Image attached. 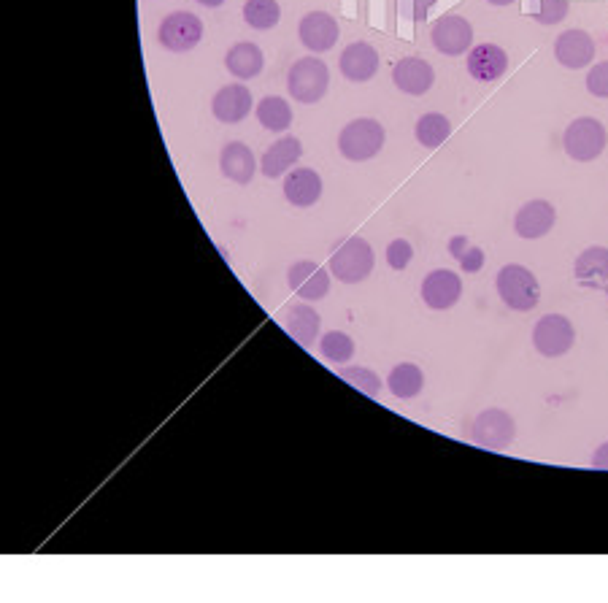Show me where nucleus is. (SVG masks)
I'll return each instance as SVG.
<instances>
[{"instance_id": "1", "label": "nucleus", "mask_w": 608, "mask_h": 603, "mask_svg": "<svg viewBox=\"0 0 608 603\" xmlns=\"http://www.w3.org/2000/svg\"><path fill=\"white\" fill-rule=\"evenodd\" d=\"M384 138H387V133H384L382 122H376V119L371 117H360L352 119V122L341 130L338 149H341V155H344L346 160L365 163V160H371V157L382 152Z\"/></svg>"}, {"instance_id": "2", "label": "nucleus", "mask_w": 608, "mask_h": 603, "mask_svg": "<svg viewBox=\"0 0 608 603\" xmlns=\"http://www.w3.org/2000/svg\"><path fill=\"white\" fill-rule=\"evenodd\" d=\"M373 265H376V257H373L371 244L357 236L341 241L330 255V271H333L338 282L344 284H357L368 279Z\"/></svg>"}, {"instance_id": "3", "label": "nucleus", "mask_w": 608, "mask_h": 603, "mask_svg": "<svg viewBox=\"0 0 608 603\" xmlns=\"http://www.w3.org/2000/svg\"><path fill=\"white\" fill-rule=\"evenodd\" d=\"M498 293L503 303L514 311H533L541 301V284L536 274L527 271L525 265H503L498 271Z\"/></svg>"}, {"instance_id": "4", "label": "nucleus", "mask_w": 608, "mask_h": 603, "mask_svg": "<svg viewBox=\"0 0 608 603\" xmlns=\"http://www.w3.org/2000/svg\"><path fill=\"white\" fill-rule=\"evenodd\" d=\"M608 144V133L603 128V122L595 117H579L573 119L571 125L565 128L563 147L568 157L579 160V163H592L603 155V149Z\"/></svg>"}, {"instance_id": "5", "label": "nucleus", "mask_w": 608, "mask_h": 603, "mask_svg": "<svg viewBox=\"0 0 608 603\" xmlns=\"http://www.w3.org/2000/svg\"><path fill=\"white\" fill-rule=\"evenodd\" d=\"M330 71L319 57H303L287 74V90L298 103H317L327 95Z\"/></svg>"}, {"instance_id": "6", "label": "nucleus", "mask_w": 608, "mask_h": 603, "mask_svg": "<svg viewBox=\"0 0 608 603\" xmlns=\"http://www.w3.org/2000/svg\"><path fill=\"white\" fill-rule=\"evenodd\" d=\"M157 38L168 52H190L203 38V22L190 11H173L160 22Z\"/></svg>"}, {"instance_id": "7", "label": "nucleus", "mask_w": 608, "mask_h": 603, "mask_svg": "<svg viewBox=\"0 0 608 603\" xmlns=\"http://www.w3.org/2000/svg\"><path fill=\"white\" fill-rule=\"evenodd\" d=\"M514 433H517V425L511 420L509 412L503 409H487L481 412L476 420H473L471 436L473 441L484 449H492V452H503V449L511 447L514 441Z\"/></svg>"}, {"instance_id": "8", "label": "nucleus", "mask_w": 608, "mask_h": 603, "mask_svg": "<svg viewBox=\"0 0 608 603\" xmlns=\"http://www.w3.org/2000/svg\"><path fill=\"white\" fill-rule=\"evenodd\" d=\"M573 341H576V330L563 314H546L536 322L533 347L544 357H563L565 352H571Z\"/></svg>"}, {"instance_id": "9", "label": "nucleus", "mask_w": 608, "mask_h": 603, "mask_svg": "<svg viewBox=\"0 0 608 603\" xmlns=\"http://www.w3.org/2000/svg\"><path fill=\"white\" fill-rule=\"evenodd\" d=\"M430 41H433V46H436L441 55H465V52H471L473 44L471 22L460 17V14H444V17H438L436 22H433Z\"/></svg>"}, {"instance_id": "10", "label": "nucleus", "mask_w": 608, "mask_h": 603, "mask_svg": "<svg viewBox=\"0 0 608 603\" xmlns=\"http://www.w3.org/2000/svg\"><path fill=\"white\" fill-rule=\"evenodd\" d=\"M287 284L292 287V293L306 303L322 301V298H327V293H330V276H327L325 268L314 263V260H298L295 265H290Z\"/></svg>"}, {"instance_id": "11", "label": "nucleus", "mask_w": 608, "mask_h": 603, "mask_svg": "<svg viewBox=\"0 0 608 603\" xmlns=\"http://www.w3.org/2000/svg\"><path fill=\"white\" fill-rule=\"evenodd\" d=\"M463 295V282L460 276L449 271V268H438V271H430L422 282V301L430 306V309H452L454 303L460 301Z\"/></svg>"}, {"instance_id": "12", "label": "nucleus", "mask_w": 608, "mask_h": 603, "mask_svg": "<svg viewBox=\"0 0 608 603\" xmlns=\"http://www.w3.org/2000/svg\"><path fill=\"white\" fill-rule=\"evenodd\" d=\"M554 57H557V63L571 71L587 68L595 60V41L584 30H565L554 41Z\"/></svg>"}, {"instance_id": "13", "label": "nucleus", "mask_w": 608, "mask_h": 603, "mask_svg": "<svg viewBox=\"0 0 608 603\" xmlns=\"http://www.w3.org/2000/svg\"><path fill=\"white\" fill-rule=\"evenodd\" d=\"M255 109V101H252V92L244 84H227V87H219V92L211 101V111L219 122L225 125H236V122H244L249 117V111Z\"/></svg>"}, {"instance_id": "14", "label": "nucleus", "mask_w": 608, "mask_h": 603, "mask_svg": "<svg viewBox=\"0 0 608 603\" xmlns=\"http://www.w3.org/2000/svg\"><path fill=\"white\" fill-rule=\"evenodd\" d=\"M298 36L311 52H330L338 41V22L327 11H311L300 19Z\"/></svg>"}, {"instance_id": "15", "label": "nucleus", "mask_w": 608, "mask_h": 603, "mask_svg": "<svg viewBox=\"0 0 608 603\" xmlns=\"http://www.w3.org/2000/svg\"><path fill=\"white\" fill-rule=\"evenodd\" d=\"M509 71V55L498 44L471 46L468 52V74L476 82H498Z\"/></svg>"}, {"instance_id": "16", "label": "nucleus", "mask_w": 608, "mask_h": 603, "mask_svg": "<svg viewBox=\"0 0 608 603\" xmlns=\"http://www.w3.org/2000/svg\"><path fill=\"white\" fill-rule=\"evenodd\" d=\"M379 52H376V46L365 44V41H357V44H349L341 52V60H338V65H341V74H344V79H349V82H368V79H373L376 76V71H379Z\"/></svg>"}, {"instance_id": "17", "label": "nucleus", "mask_w": 608, "mask_h": 603, "mask_svg": "<svg viewBox=\"0 0 608 603\" xmlns=\"http://www.w3.org/2000/svg\"><path fill=\"white\" fill-rule=\"evenodd\" d=\"M554 220H557V211H554L552 203L530 201L517 211V217H514V230H517L519 238L536 241V238H544L546 233L554 228Z\"/></svg>"}, {"instance_id": "18", "label": "nucleus", "mask_w": 608, "mask_h": 603, "mask_svg": "<svg viewBox=\"0 0 608 603\" xmlns=\"http://www.w3.org/2000/svg\"><path fill=\"white\" fill-rule=\"evenodd\" d=\"M392 82L398 84V90H403L406 95H425L436 82V71L422 57H403L392 68Z\"/></svg>"}, {"instance_id": "19", "label": "nucleus", "mask_w": 608, "mask_h": 603, "mask_svg": "<svg viewBox=\"0 0 608 603\" xmlns=\"http://www.w3.org/2000/svg\"><path fill=\"white\" fill-rule=\"evenodd\" d=\"M284 198L298 206V209H309L322 198V179L314 168H295L284 176Z\"/></svg>"}, {"instance_id": "20", "label": "nucleus", "mask_w": 608, "mask_h": 603, "mask_svg": "<svg viewBox=\"0 0 608 603\" xmlns=\"http://www.w3.org/2000/svg\"><path fill=\"white\" fill-rule=\"evenodd\" d=\"M219 168L222 174L236 184H249L257 174V160L252 155V149L241 144V141H230L222 155H219Z\"/></svg>"}, {"instance_id": "21", "label": "nucleus", "mask_w": 608, "mask_h": 603, "mask_svg": "<svg viewBox=\"0 0 608 603\" xmlns=\"http://www.w3.org/2000/svg\"><path fill=\"white\" fill-rule=\"evenodd\" d=\"M300 155H303V144H300L295 136H284L279 141H273L268 152L260 160V168H263V176L268 179H279L290 171L292 165L298 163Z\"/></svg>"}, {"instance_id": "22", "label": "nucleus", "mask_w": 608, "mask_h": 603, "mask_svg": "<svg viewBox=\"0 0 608 603\" xmlns=\"http://www.w3.org/2000/svg\"><path fill=\"white\" fill-rule=\"evenodd\" d=\"M225 65L230 74L246 82V79H255V76L263 74L265 55L263 49L252 41H241V44H233L227 49Z\"/></svg>"}, {"instance_id": "23", "label": "nucleus", "mask_w": 608, "mask_h": 603, "mask_svg": "<svg viewBox=\"0 0 608 603\" xmlns=\"http://www.w3.org/2000/svg\"><path fill=\"white\" fill-rule=\"evenodd\" d=\"M284 325H287V333L298 341L300 347H311L317 341L322 320H319V314L311 309L309 303H295L284 314Z\"/></svg>"}, {"instance_id": "24", "label": "nucleus", "mask_w": 608, "mask_h": 603, "mask_svg": "<svg viewBox=\"0 0 608 603\" xmlns=\"http://www.w3.org/2000/svg\"><path fill=\"white\" fill-rule=\"evenodd\" d=\"M573 274L584 287H603L608 282V249L590 247L576 257Z\"/></svg>"}, {"instance_id": "25", "label": "nucleus", "mask_w": 608, "mask_h": 603, "mask_svg": "<svg viewBox=\"0 0 608 603\" xmlns=\"http://www.w3.org/2000/svg\"><path fill=\"white\" fill-rule=\"evenodd\" d=\"M387 384H390V390L395 398L409 401V398H417V395L422 393V387H425V374H422V368H419L417 363H400V366H395L390 371Z\"/></svg>"}, {"instance_id": "26", "label": "nucleus", "mask_w": 608, "mask_h": 603, "mask_svg": "<svg viewBox=\"0 0 608 603\" xmlns=\"http://www.w3.org/2000/svg\"><path fill=\"white\" fill-rule=\"evenodd\" d=\"M257 119L265 130H273V133H282L292 125V109L290 103L279 98V95H268L263 101L257 103L255 109Z\"/></svg>"}, {"instance_id": "27", "label": "nucleus", "mask_w": 608, "mask_h": 603, "mask_svg": "<svg viewBox=\"0 0 608 603\" xmlns=\"http://www.w3.org/2000/svg\"><path fill=\"white\" fill-rule=\"evenodd\" d=\"M449 136H452V122L444 114L430 111L417 122V141L425 149H438Z\"/></svg>"}, {"instance_id": "28", "label": "nucleus", "mask_w": 608, "mask_h": 603, "mask_svg": "<svg viewBox=\"0 0 608 603\" xmlns=\"http://www.w3.org/2000/svg\"><path fill=\"white\" fill-rule=\"evenodd\" d=\"M244 19L249 22V28L255 30H271L279 25L282 19V9L276 0H246Z\"/></svg>"}, {"instance_id": "29", "label": "nucleus", "mask_w": 608, "mask_h": 603, "mask_svg": "<svg viewBox=\"0 0 608 603\" xmlns=\"http://www.w3.org/2000/svg\"><path fill=\"white\" fill-rule=\"evenodd\" d=\"M319 349H322V355H325L330 363H338V366H344V363H349L354 357V341L346 336L344 330H330V333H325L322 341H319Z\"/></svg>"}, {"instance_id": "30", "label": "nucleus", "mask_w": 608, "mask_h": 603, "mask_svg": "<svg viewBox=\"0 0 608 603\" xmlns=\"http://www.w3.org/2000/svg\"><path fill=\"white\" fill-rule=\"evenodd\" d=\"M341 376H344L346 382L354 384V387L365 395H379V390H382V379H379V374L371 371V368L349 366L341 371Z\"/></svg>"}, {"instance_id": "31", "label": "nucleus", "mask_w": 608, "mask_h": 603, "mask_svg": "<svg viewBox=\"0 0 608 603\" xmlns=\"http://www.w3.org/2000/svg\"><path fill=\"white\" fill-rule=\"evenodd\" d=\"M568 0H538L536 19L541 25H557L568 17Z\"/></svg>"}, {"instance_id": "32", "label": "nucleus", "mask_w": 608, "mask_h": 603, "mask_svg": "<svg viewBox=\"0 0 608 603\" xmlns=\"http://www.w3.org/2000/svg\"><path fill=\"white\" fill-rule=\"evenodd\" d=\"M411 257H414V247H411V241H406V238H395L390 247H387V265H390L392 271H403L411 263Z\"/></svg>"}, {"instance_id": "33", "label": "nucleus", "mask_w": 608, "mask_h": 603, "mask_svg": "<svg viewBox=\"0 0 608 603\" xmlns=\"http://www.w3.org/2000/svg\"><path fill=\"white\" fill-rule=\"evenodd\" d=\"M587 90L595 98H608V60L606 63L592 65V71L587 74Z\"/></svg>"}, {"instance_id": "34", "label": "nucleus", "mask_w": 608, "mask_h": 603, "mask_svg": "<svg viewBox=\"0 0 608 603\" xmlns=\"http://www.w3.org/2000/svg\"><path fill=\"white\" fill-rule=\"evenodd\" d=\"M460 260V268H463L465 274H476V271H481L484 268V252H481L479 247H468L463 252V255L457 257Z\"/></svg>"}, {"instance_id": "35", "label": "nucleus", "mask_w": 608, "mask_h": 603, "mask_svg": "<svg viewBox=\"0 0 608 603\" xmlns=\"http://www.w3.org/2000/svg\"><path fill=\"white\" fill-rule=\"evenodd\" d=\"M438 0H403L400 3V9H403V14L411 19H425L427 14H430V9L436 6Z\"/></svg>"}, {"instance_id": "36", "label": "nucleus", "mask_w": 608, "mask_h": 603, "mask_svg": "<svg viewBox=\"0 0 608 603\" xmlns=\"http://www.w3.org/2000/svg\"><path fill=\"white\" fill-rule=\"evenodd\" d=\"M592 468H598V471H608V441L595 449V455H592Z\"/></svg>"}, {"instance_id": "37", "label": "nucleus", "mask_w": 608, "mask_h": 603, "mask_svg": "<svg viewBox=\"0 0 608 603\" xmlns=\"http://www.w3.org/2000/svg\"><path fill=\"white\" fill-rule=\"evenodd\" d=\"M471 247V241H468V238L465 236H454L452 241H449V252H452L454 257H460L465 252V249Z\"/></svg>"}, {"instance_id": "38", "label": "nucleus", "mask_w": 608, "mask_h": 603, "mask_svg": "<svg viewBox=\"0 0 608 603\" xmlns=\"http://www.w3.org/2000/svg\"><path fill=\"white\" fill-rule=\"evenodd\" d=\"M200 6H209V9H217V6H222L225 0H198Z\"/></svg>"}, {"instance_id": "39", "label": "nucleus", "mask_w": 608, "mask_h": 603, "mask_svg": "<svg viewBox=\"0 0 608 603\" xmlns=\"http://www.w3.org/2000/svg\"><path fill=\"white\" fill-rule=\"evenodd\" d=\"M487 3H492V6H511L514 0H487Z\"/></svg>"}, {"instance_id": "40", "label": "nucleus", "mask_w": 608, "mask_h": 603, "mask_svg": "<svg viewBox=\"0 0 608 603\" xmlns=\"http://www.w3.org/2000/svg\"><path fill=\"white\" fill-rule=\"evenodd\" d=\"M606 293H608V284H606Z\"/></svg>"}]
</instances>
